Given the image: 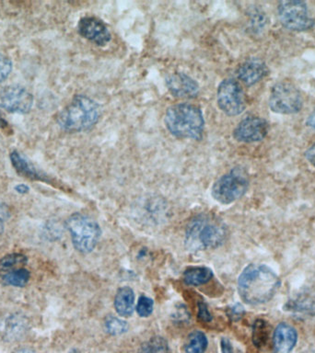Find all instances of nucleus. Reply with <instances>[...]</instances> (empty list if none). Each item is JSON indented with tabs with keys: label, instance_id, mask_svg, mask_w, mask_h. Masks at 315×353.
<instances>
[{
	"label": "nucleus",
	"instance_id": "18",
	"mask_svg": "<svg viewBox=\"0 0 315 353\" xmlns=\"http://www.w3.org/2000/svg\"><path fill=\"white\" fill-rule=\"evenodd\" d=\"M115 308L120 316H132L135 309V294L130 287H121L116 292L115 296Z\"/></svg>",
	"mask_w": 315,
	"mask_h": 353
},
{
	"label": "nucleus",
	"instance_id": "31",
	"mask_svg": "<svg viewBox=\"0 0 315 353\" xmlns=\"http://www.w3.org/2000/svg\"><path fill=\"white\" fill-rule=\"evenodd\" d=\"M10 216V211L7 204L0 203V237L5 231V223Z\"/></svg>",
	"mask_w": 315,
	"mask_h": 353
},
{
	"label": "nucleus",
	"instance_id": "34",
	"mask_svg": "<svg viewBox=\"0 0 315 353\" xmlns=\"http://www.w3.org/2000/svg\"><path fill=\"white\" fill-rule=\"evenodd\" d=\"M306 124L309 128L315 130V109L307 118Z\"/></svg>",
	"mask_w": 315,
	"mask_h": 353
},
{
	"label": "nucleus",
	"instance_id": "8",
	"mask_svg": "<svg viewBox=\"0 0 315 353\" xmlns=\"http://www.w3.org/2000/svg\"><path fill=\"white\" fill-rule=\"evenodd\" d=\"M278 17L282 26L292 32H306L315 25L314 18L309 12L308 6L298 0L279 2Z\"/></svg>",
	"mask_w": 315,
	"mask_h": 353
},
{
	"label": "nucleus",
	"instance_id": "38",
	"mask_svg": "<svg viewBox=\"0 0 315 353\" xmlns=\"http://www.w3.org/2000/svg\"><path fill=\"white\" fill-rule=\"evenodd\" d=\"M312 353H315V350H314V352H312Z\"/></svg>",
	"mask_w": 315,
	"mask_h": 353
},
{
	"label": "nucleus",
	"instance_id": "19",
	"mask_svg": "<svg viewBox=\"0 0 315 353\" xmlns=\"http://www.w3.org/2000/svg\"><path fill=\"white\" fill-rule=\"evenodd\" d=\"M212 278V270L207 267H190L184 272V283L191 286L204 285Z\"/></svg>",
	"mask_w": 315,
	"mask_h": 353
},
{
	"label": "nucleus",
	"instance_id": "20",
	"mask_svg": "<svg viewBox=\"0 0 315 353\" xmlns=\"http://www.w3.org/2000/svg\"><path fill=\"white\" fill-rule=\"evenodd\" d=\"M285 310L295 312V313L306 314L315 316V297L300 296L296 299L289 300L285 305Z\"/></svg>",
	"mask_w": 315,
	"mask_h": 353
},
{
	"label": "nucleus",
	"instance_id": "28",
	"mask_svg": "<svg viewBox=\"0 0 315 353\" xmlns=\"http://www.w3.org/2000/svg\"><path fill=\"white\" fill-rule=\"evenodd\" d=\"M12 70V62L6 55L0 54V83L8 79Z\"/></svg>",
	"mask_w": 315,
	"mask_h": 353
},
{
	"label": "nucleus",
	"instance_id": "7",
	"mask_svg": "<svg viewBox=\"0 0 315 353\" xmlns=\"http://www.w3.org/2000/svg\"><path fill=\"white\" fill-rule=\"evenodd\" d=\"M268 105L273 112L278 114H295L303 109V96L292 83L278 82L271 88Z\"/></svg>",
	"mask_w": 315,
	"mask_h": 353
},
{
	"label": "nucleus",
	"instance_id": "4",
	"mask_svg": "<svg viewBox=\"0 0 315 353\" xmlns=\"http://www.w3.org/2000/svg\"><path fill=\"white\" fill-rule=\"evenodd\" d=\"M101 110L93 99L84 95L75 96L57 116L61 129L69 132L88 131L99 121Z\"/></svg>",
	"mask_w": 315,
	"mask_h": 353
},
{
	"label": "nucleus",
	"instance_id": "21",
	"mask_svg": "<svg viewBox=\"0 0 315 353\" xmlns=\"http://www.w3.org/2000/svg\"><path fill=\"white\" fill-rule=\"evenodd\" d=\"M207 345L209 341L204 333L200 330H195L188 336L184 349L185 353H204Z\"/></svg>",
	"mask_w": 315,
	"mask_h": 353
},
{
	"label": "nucleus",
	"instance_id": "22",
	"mask_svg": "<svg viewBox=\"0 0 315 353\" xmlns=\"http://www.w3.org/2000/svg\"><path fill=\"white\" fill-rule=\"evenodd\" d=\"M137 353H171V349L167 339L156 336L144 342Z\"/></svg>",
	"mask_w": 315,
	"mask_h": 353
},
{
	"label": "nucleus",
	"instance_id": "26",
	"mask_svg": "<svg viewBox=\"0 0 315 353\" xmlns=\"http://www.w3.org/2000/svg\"><path fill=\"white\" fill-rule=\"evenodd\" d=\"M105 331L112 336H120L128 331V324L118 317L108 316L104 320Z\"/></svg>",
	"mask_w": 315,
	"mask_h": 353
},
{
	"label": "nucleus",
	"instance_id": "37",
	"mask_svg": "<svg viewBox=\"0 0 315 353\" xmlns=\"http://www.w3.org/2000/svg\"><path fill=\"white\" fill-rule=\"evenodd\" d=\"M68 353H80V352L79 350L73 349L71 350L70 352H68Z\"/></svg>",
	"mask_w": 315,
	"mask_h": 353
},
{
	"label": "nucleus",
	"instance_id": "5",
	"mask_svg": "<svg viewBox=\"0 0 315 353\" xmlns=\"http://www.w3.org/2000/svg\"><path fill=\"white\" fill-rule=\"evenodd\" d=\"M66 226L70 234L75 250L88 254L96 248L102 230L99 223L93 218L76 212L68 218Z\"/></svg>",
	"mask_w": 315,
	"mask_h": 353
},
{
	"label": "nucleus",
	"instance_id": "9",
	"mask_svg": "<svg viewBox=\"0 0 315 353\" xmlns=\"http://www.w3.org/2000/svg\"><path fill=\"white\" fill-rule=\"evenodd\" d=\"M217 101L220 109L229 116L240 115L246 108L245 91L233 79H224L218 85Z\"/></svg>",
	"mask_w": 315,
	"mask_h": 353
},
{
	"label": "nucleus",
	"instance_id": "23",
	"mask_svg": "<svg viewBox=\"0 0 315 353\" xmlns=\"http://www.w3.org/2000/svg\"><path fill=\"white\" fill-rule=\"evenodd\" d=\"M30 273L29 270L19 268L10 270L2 276V281L5 285L14 287H24L29 283Z\"/></svg>",
	"mask_w": 315,
	"mask_h": 353
},
{
	"label": "nucleus",
	"instance_id": "27",
	"mask_svg": "<svg viewBox=\"0 0 315 353\" xmlns=\"http://www.w3.org/2000/svg\"><path fill=\"white\" fill-rule=\"evenodd\" d=\"M154 302L151 298L142 295L138 299L137 307V313L140 317H149L153 312Z\"/></svg>",
	"mask_w": 315,
	"mask_h": 353
},
{
	"label": "nucleus",
	"instance_id": "2",
	"mask_svg": "<svg viewBox=\"0 0 315 353\" xmlns=\"http://www.w3.org/2000/svg\"><path fill=\"white\" fill-rule=\"evenodd\" d=\"M228 230L225 223L213 214H200L189 221L185 231V248L192 252L214 250L222 245Z\"/></svg>",
	"mask_w": 315,
	"mask_h": 353
},
{
	"label": "nucleus",
	"instance_id": "1",
	"mask_svg": "<svg viewBox=\"0 0 315 353\" xmlns=\"http://www.w3.org/2000/svg\"><path fill=\"white\" fill-rule=\"evenodd\" d=\"M280 280L272 269L264 264H250L238 279V292L249 305H262L274 297Z\"/></svg>",
	"mask_w": 315,
	"mask_h": 353
},
{
	"label": "nucleus",
	"instance_id": "10",
	"mask_svg": "<svg viewBox=\"0 0 315 353\" xmlns=\"http://www.w3.org/2000/svg\"><path fill=\"white\" fill-rule=\"evenodd\" d=\"M0 104L8 112L25 114L32 110L33 96L21 85H8L0 91Z\"/></svg>",
	"mask_w": 315,
	"mask_h": 353
},
{
	"label": "nucleus",
	"instance_id": "35",
	"mask_svg": "<svg viewBox=\"0 0 315 353\" xmlns=\"http://www.w3.org/2000/svg\"><path fill=\"white\" fill-rule=\"evenodd\" d=\"M16 192L24 194V193L29 192L30 188L27 185L19 184L15 187Z\"/></svg>",
	"mask_w": 315,
	"mask_h": 353
},
{
	"label": "nucleus",
	"instance_id": "13",
	"mask_svg": "<svg viewBox=\"0 0 315 353\" xmlns=\"http://www.w3.org/2000/svg\"><path fill=\"white\" fill-rule=\"evenodd\" d=\"M29 331V320L23 314H8L0 320V336L7 342H16L23 339Z\"/></svg>",
	"mask_w": 315,
	"mask_h": 353
},
{
	"label": "nucleus",
	"instance_id": "30",
	"mask_svg": "<svg viewBox=\"0 0 315 353\" xmlns=\"http://www.w3.org/2000/svg\"><path fill=\"white\" fill-rule=\"evenodd\" d=\"M245 311L243 306L240 305V303H236L231 307H229L228 310H227V314H228L229 319L231 320V321H238L242 319L243 314H245Z\"/></svg>",
	"mask_w": 315,
	"mask_h": 353
},
{
	"label": "nucleus",
	"instance_id": "16",
	"mask_svg": "<svg viewBox=\"0 0 315 353\" xmlns=\"http://www.w3.org/2000/svg\"><path fill=\"white\" fill-rule=\"evenodd\" d=\"M298 341L295 328L287 323H280L274 331L273 353H292Z\"/></svg>",
	"mask_w": 315,
	"mask_h": 353
},
{
	"label": "nucleus",
	"instance_id": "11",
	"mask_svg": "<svg viewBox=\"0 0 315 353\" xmlns=\"http://www.w3.org/2000/svg\"><path fill=\"white\" fill-rule=\"evenodd\" d=\"M269 131V124L261 117L251 116L243 119L234 129L235 139L242 143H256L264 140Z\"/></svg>",
	"mask_w": 315,
	"mask_h": 353
},
{
	"label": "nucleus",
	"instance_id": "32",
	"mask_svg": "<svg viewBox=\"0 0 315 353\" xmlns=\"http://www.w3.org/2000/svg\"><path fill=\"white\" fill-rule=\"evenodd\" d=\"M221 353H234L233 347L228 338H222L220 341Z\"/></svg>",
	"mask_w": 315,
	"mask_h": 353
},
{
	"label": "nucleus",
	"instance_id": "15",
	"mask_svg": "<svg viewBox=\"0 0 315 353\" xmlns=\"http://www.w3.org/2000/svg\"><path fill=\"white\" fill-rule=\"evenodd\" d=\"M268 73V68L264 61L259 58H250L240 65L238 69V77L240 81L251 87L261 81Z\"/></svg>",
	"mask_w": 315,
	"mask_h": 353
},
{
	"label": "nucleus",
	"instance_id": "33",
	"mask_svg": "<svg viewBox=\"0 0 315 353\" xmlns=\"http://www.w3.org/2000/svg\"><path fill=\"white\" fill-rule=\"evenodd\" d=\"M304 156H305L307 161H308L312 167L315 168V143L307 149Z\"/></svg>",
	"mask_w": 315,
	"mask_h": 353
},
{
	"label": "nucleus",
	"instance_id": "6",
	"mask_svg": "<svg viewBox=\"0 0 315 353\" xmlns=\"http://www.w3.org/2000/svg\"><path fill=\"white\" fill-rule=\"evenodd\" d=\"M249 176L245 168L237 167L220 176L212 187V196L222 204H231L239 200L247 192Z\"/></svg>",
	"mask_w": 315,
	"mask_h": 353
},
{
	"label": "nucleus",
	"instance_id": "36",
	"mask_svg": "<svg viewBox=\"0 0 315 353\" xmlns=\"http://www.w3.org/2000/svg\"><path fill=\"white\" fill-rule=\"evenodd\" d=\"M14 353H37L35 350L29 349V347H22V349H19L16 350Z\"/></svg>",
	"mask_w": 315,
	"mask_h": 353
},
{
	"label": "nucleus",
	"instance_id": "25",
	"mask_svg": "<svg viewBox=\"0 0 315 353\" xmlns=\"http://www.w3.org/2000/svg\"><path fill=\"white\" fill-rule=\"evenodd\" d=\"M269 325L262 319H257L253 325V343L257 347H264L269 338Z\"/></svg>",
	"mask_w": 315,
	"mask_h": 353
},
{
	"label": "nucleus",
	"instance_id": "12",
	"mask_svg": "<svg viewBox=\"0 0 315 353\" xmlns=\"http://www.w3.org/2000/svg\"><path fill=\"white\" fill-rule=\"evenodd\" d=\"M77 30L83 38L98 46H106L112 39L106 25L95 17H84L80 19Z\"/></svg>",
	"mask_w": 315,
	"mask_h": 353
},
{
	"label": "nucleus",
	"instance_id": "14",
	"mask_svg": "<svg viewBox=\"0 0 315 353\" xmlns=\"http://www.w3.org/2000/svg\"><path fill=\"white\" fill-rule=\"evenodd\" d=\"M166 85L176 98L193 99L199 93L198 82L184 73H174L167 77Z\"/></svg>",
	"mask_w": 315,
	"mask_h": 353
},
{
	"label": "nucleus",
	"instance_id": "29",
	"mask_svg": "<svg viewBox=\"0 0 315 353\" xmlns=\"http://www.w3.org/2000/svg\"><path fill=\"white\" fill-rule=\"evenodd\" d=\"M198 319L199 321L203 323L212 321V316L209 310V306L203 300H199L198 302Z\"/></svg>",
	"mask_w": 315,
	"mask_h": 353
},
{
	"label": "nucleus",
	"instance_id": "17",
	"mask_svg": "<svg viewBox=\"0 0 315 353\" xmlns=\"http://www.w3.org/2000/svg\"><path fill=\"white\" fill-rule=\"evenodd\" d=\"M10 161L17 173L23 178L30 179V181L46 182V183L52 182L46 174L38 170L30 160H28L23 154L19 153L18 151H13L10 154Z\"/></svg>",
	"mask_w": 315,
	"mask_h": 353
},
{
	"label": "nucleus",
	"instance_id": "24",
	"mask_svg": "<svg viewBox=\"0 0 315 353\" xmlns=\"http://www.w3.org/2000/svg\"><path fill=\"white\" fill-rule=\"evenodd\" d=\"M28 258L21 253L8 254L0 258V272H10L27 264Z\"/></svg>",
	"mask_w": 315,
	"mask_h": 353
},
{
	"label": "nucleus",
	"instance_id": "3",
	"mask_svg": "<svg viewBox=\"0 0 315 353\" xmlns=\"http://www.w3.org/2000/svg\"><path fill=\"white\" fill-rule=\"evenodd\" d=\"M164 123L169 132L182 139L200 140L203 137V112L195 105H173L165 113Z\"/></svg>",
	"mask_w": 315,
	"mask_h": 353
}]
</instances>
